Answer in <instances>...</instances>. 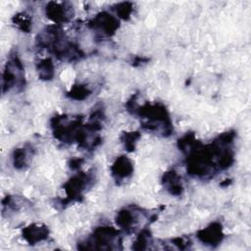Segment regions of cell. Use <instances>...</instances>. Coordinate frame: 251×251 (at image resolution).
Masks as SVG:
<instances>
[{
    "label": "cell",
    "instance_id": "obj_1",
    "mask_svg": "<svg viewBox=\"0 0 251 251\" xmlns=\"http://www.w3.org/2000/svg\"><path fill=\"white\" fill-rule=\"evenodd\" d=\"M142 119V126L150 131L162 133L168 136L172 133L173 126L168 111L162 104H145L141 107L136 106L133 109Z\"/></svg>",
    "mask_w": 251,
    "mask_h": 251
},
{
    "label": "cell",
    "instance_id": "obj_2",
    "mask_svg": "<svg viewBox=\"0 0 251 251\" xmlns=\"http://www.w3.org/2000/svg\"><path fill=\"white\" fill-rule=\"evenodd\" d=\"M120 233L112 226L97 227L93 233L77 246L79 249H121Z\"/></svg>",
    "mask_w": 251,
    "mask_h": 251
},
{
    "label": "cell",
    "instance_id": "obj_3",
    "mask_svg": "<svg viewBox=\"0 0 251 251\" xmlns=\"http://www.w3.org/2000/svg\"><path fill=\"white\" fill-rule=\"evenodd\" d=\"M25 75L24 67L17 54H11L9 60L5 65V69L2 75V88L3 92L9 91L15 87H21L24 85Z\"/></svg>",
    "mask_w": 251,
    "mask_h": 251
},
{
    "label": "cell",
    "instance_id": "obj_4",
    "mask_svg": "<svg viewBox=\"0 0 251 251\" xmlns=\"http://www.w3.org/2000/svg\"><path fill=\"white\" fill-rule=\"evenodd\" d=\"M93 180L92 174L89 173H79L73 176L69 181L64 185V189L66 191L67 197L62 200V205L66 202L78 201V198L81 197L82 191L90 184Z\"/></svg>",
    "mask_w": 251,
    "mask_h": 251
},
{
    "label": "cell",
    "instance_id": "obj_5",
    "mask_svg": "<svg viewBox=\"0 0 251 251\" xmlns=\"http://www.w3.org/2000/svg\"><path fill=\"white\" fill-rule=\"evenodd\" d=\"M196 236L203 244L209 247H216L224 239L223 226L220 223L214 222L208 226L198 230Z\"/></svg>",
    "mask_w": 251,
    "mask_h": 251
},
{
    "label": "cell",
    "instance_id": "obj_6",
    "mask_svg": "<svg viewBox=\"0 0 251 251\" xmlns=\"http://www.w3.org/2000/svg\"><path fill=\"white\" fill-rule=\"evenodd\" d=\"M118 21L109 14L102 13L90 22V27L101 36H110L118 28Z\"/></svg>",
    "mask_w": 251,
    "mask_h": 251
},
{
    "label": "cell",
    "instance_id": "obj_7",
    "mask_svg": "<svg viewBox=\"0 0 251 251\" xmlns=\"http://www.w3.org/2000/svg\"><path fill=\"white\" fill-rule=\"evenodd\" d=\"M111 173L115 180L120 183L131 176L133 165L126 156H120L111 167Z\"/></svg>",
    "mask_w": 251,
    "mask_h": 251
},
{
    "label": "cell",
    "instance_id": "obj_8",
    "mask_svg": "<svg viewBox=\"0 0 251 251\" xmlns=\"http://www.w3.org/2000/svg\"><path fill=\"white\" fill-rule=\"evenodd\" d=\"M139 222V212L129 208H125L118 212L116 217L117 225L126 232L129 233L134 230Z\"/></svg>",
    "mask_w": 251,
    "mask_h": 251
},
{
    "label": "cell",
    "instance_id": "obj_9",
    "mask_svg": "<svg viewBox=\"0 0 251 251\" xmlns=\"http://www.w3.org/2000/svg\"><path fill=\"white\" fill-rule=\"evenodd\" d=\"M22 236L28 244L33 245L46 240L49 236V229L42 224H31L23 229Z\"/></svg>",
    "mask_w": 251,
    "mask_h": 251
},
{
    "label": "cell",
    "instance_id": "obj_10",
    "mask_svg": "<svg viewBox=\"0 0 251 251\" xmlns=\"http://www.w3.org/2000/svg\"><path fill=\"white\" fill-rule=\"evenodd\" d=\"M46 15L55 23H64L73 17V9L65 7L63 4L53 3L52 7L46 8Z\"/></svg>",
    "mask_w": 251,
    "mask_h": 251
},
{
    "label": "cell",
    "instance_id": "obj_11",
    "mask_svg": "<svg viewBox=\"0 0 251 251\" xmlns=\"http://www.w3.org/2000/svg\"><path fill=\"white\" fill-rule=\"evenodd\" d=\"M163 184L173 195H180L183 191L181 177L175 171L166 172L163 176Z\"/></svg>",
    "mask_w": 251,
    "mask_h": 251
},
{
    "label": "cell",
    "instance_id": "obj_12",
    "mask_svg": "<svg viewBox=\"0 0 251 251\" xmlns=\"http://www.w3.org/2000/svg\"><path fill=\"white\" fill-rule=\"evenodd\" d=\"M33 154V149L31 146H23L14 150L13 153V165L18 170L25 169Z\"/></svg>",
    "mask_w": 251,
    "mask_h": 251
},
{
    "label": "cell",
    "instance_id": "obj_13",
    "mask_svg": "<svg viewBox=\"0 0 251 251\" xmlns=\"http://www.w3.org/2000/svg\"><path fill=\"white\" fill-rule=\"evenodd\" d=\"M37 72H38V76L41 79L49 80L52 79L54 76V65L49 58H45L37 64Z\"/></svg>",
    "mask_w": 251,
    "mask_h": 251
},
{
    "label": "cell",
    "instance_id": "obj_14",
    "mask_svg": "<svg viewBox=\"0 0 251 251\" xmlns=\"http://www.w3.org/2000/svg\"><path fill=\"white\" fill-rule=\"evenodd\" d=\"M150 242H151L150 231L148 229H142L137 235L135 241L133 242L132 249H135V250L147 249Z\"/></svg>",
    "mask_w": 251,
    "mask_h": 251
},
{
    "label": "cell",
    "instance_id": "obj_15",
    "mask_svg": "<svg viewBox=\"0 0 251 251\" xmlns=\"http://www.w3.org/2000/svg\"><path fill=\"white\" fill-rule=\"evenodd\" d=\"M139 137H140V134L137 131L124 133L123 137H122V140H123V143H124L125 147L126 148V150L133 151L134 148H135V144H136Z\"/></svg>",
    "mask_w": 251,
    "mask_h": 251
},
{
    "label": "cell",
    "instance_id": "obj_16",
    "mask_svg": "<svg viewBox=\"0 0 251 251\" xmlns=\"http://www.w3.org/2000/svg\"><path fill=\"white\" fill-rule=\"evenodd\" d=\"M91 93L90 89L85 85H76L74 86L70 91V97L75 100H83Z\"/></svg>",
    "mask_w": 251,
    "mask_h": 251
},
{
    "label": "cell",
    "instance_id": "obj_17",
    "mask_svg": "<svg viewBox=\"0 0 251 251\" xmlns=\"http://www.w3.org/2000/svg\"><path fill=\"white\" fill-rule=\"evenodd\" d=\"M15 24H17V25H19V27L25 31L30 28V22L25 15L17 16L15 20Z\"/></svg>",
    "mask_w": 251,
    "mask_h": 251
},
{
    "label": "cell",
    "instance_id": "obj_18",
    "mask_svg": "<svg viewBox=\"0 0 251 251\" xmlns=\"http://www.w3.org/2000/svg\"><path fill=\"white\" fill-rule=\"evenodd\" d=\"M172 244L174 246H176L178 249H186L189 247V245L191 244L189 239H185L183 237H177V238H174L172 240Z\"/></svg>",
    "mask_w": 251,
    "mask_h": 251
}]
</instances>
